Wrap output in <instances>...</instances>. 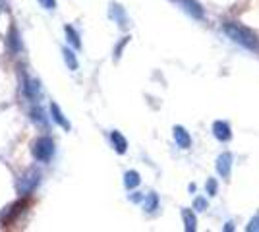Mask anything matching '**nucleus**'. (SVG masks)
Segmentation results:
<instances>
[{
  "label": "nucleus",
  "mask_w": 259,
  "mask_h": 232,
  "mask_svg": "<svg viewBox=\"0 0 259 232\" xmlns=\"http://www.w3.org/2000/svg\"><path fill=\"white\" fill-rule=\"evenodd\" d=\"M54 151H56V147H54V142L51 135H41L31 145L33 159L39 161V163H51V159L54 157Z\"/></svg>",
  "instance_id": "nucleus-1"
},
{
  "label": "nucleus",
  "mask_w": 259,
  "mask_h": 232,
  "mask_svg": "<svg viewBox=\"0 0 259 232\" xmlns=\"http://www.w3.org/2000/svg\"><path fill=\"white\" fill-rule=\"evenodd\" d=\"M39 182H41V174H39L37 170H27V172L18 180V190H20L22 196H29V194H33L35 188L39 186Z\"/></svg>",
  "instance_id": "nucleus-2"
},
{
  "label": "nucleus",
  "mask_w": 259,
  "mask_h": 232,
  "mask_svg": "<svg viewBox=\"0 0 259 232\" xmlns=\"http://www.w3.org/2000/svg\"><path fill=\"white\" fill-rule=\"evenodd\" d=\"M227 31L234 37V41L246 44L248 49H255V51H259V43L255 41V37H253V35H249L248 31H244L242 27H232V25H227Z\"/></svg>",
  "instance_id": "nucleus-3"
},
{
  "label": "nucleus",
  "mask_w": 259,
  "mask_h": 232,
  "mask_svg": "<svg viewBox=\"0 0 259 232\" xmlns=\"http://www.w3.org/2000/svg\"><path fill=\"white\" fill-rule=\"evenodd\" d=\"M39 93H41L39 81H37V79H29L27 76H23V95H25V99H29L35 103L37 97H39Z\"/></svg>",
  "instance_id": "nucleus-4"
},
{
  "label": "nucleus",
  "mask_w": 259,
  "mask_h": 232,
  "mask_svg": "<svg viewBox=\"0 0 259 232\" xmlns=\"http://www.w3.org/2000/svg\"><path fill=\"white\" fill-rule=\"evenodd\" d=\"M29 118H31V122H35V124H39V126H49V116L45 114L43 107H39V105H33L31 109H29Z\"/></svg>",
  "instance_id": "nucleus-5"
},
{
  "label": "nucleus",
  "mask_w": 259,
  "mask_h": 232,
  "mask_svg": "<svg viewBox=\"0 0 259 232\" xmlns=\"http://www.w3.org/2000/svg\"><path fill=\"white\" fill-rule=\"evenodd\" d=\"M8 49H10L12 53H20L22 51V41H20V31L12 25L10 27V33H8Z\"/></svg>",
  "instance_id": "nucleus-6"
},
{
  "label": "nucleus",
  "mask_w": 259,
  "mask_h": 232,
  "mask_svg": "<svg viewBox=\"0 0 259 232\" xmlns=\"http://www.w3.org/2000/svg\"><path fill=\"white\" fill-rule=\"evenodd\" d=\"M51 116H53V120L58 124V126H62L64 130H70L72 126H70V122L66 120V116L62 114V111L58 109V105L56 103H51Z\"/></svg>",
  "instance_id": "nucleus-7"
},
{
  "label": "nucleus",
  "mask_w": 259,
  "mask_h": 232,
  "mask_svg": "<svg viewBox=\"0 0 259 232\" xmlns=\"http://www.w3.org/2000/svg\"><path fill=\"white\" fill-rule=\"evenodd\" d=\"M23 207H27V201H25V199L14 203L10 209H8V213H6V217H4V222H14V219H18L23 213Z\"/></svg>",
  "instance_id": "nucleus-8"
},
{
  "label": "nucleus",
  "mask_w": 259,
  "mask_h": 232,
  "mask_svg": "<svg viewBox=\"0 0 259 232\" xmlns=\"http://www.w3.org/2000/svg\"><path fill=\"white\" fill-rule=\"evenodd\" d=\"M110 142L114 144V147H116V151H118V153H124V151H126V147H128L126 140H124V137H122L118 132L110 133Z\"/></svg>",
  "instance_id": "nucleus-9"
},
{
  "label": "nucleus",
  "mask_w": 259,
  "mask_h": 232,
  "mask_svg": "<svg viewBox=\"0 0 259 232\" xmlns=\"http://www.w3.org/2000/svg\"><path fill=\"white\" fill-rule=\"evenodd\" d=\"M66 35H68V41H70V44L74 47V49H81V41H79V35L76 33V29L74 27H70V25H66Z\"/></svg>",
  "instance_id": "nucleus-10"
},
{
  "label": "nucleus",
  "mask_w": 259,
  "mask_h": 232,
  "mask_svg": "<svg viewBox=\"0 0 259 232\" xmlns=\"http://www.w3.org/2000/svg\"><path fill=\"white\" fill-rule=\"evenodd\" d=\"M62 55H64V60H66V64H68V68H70V70H77L76 55H74L70 49H64V51H62Z\"/></svg>",
  "instance_id": "nucleus-11"
},
{
  "label": "nucleus",
  "mask_w": 259,
  "mask_h": 232,
  "mask_svg": "<svg viewBox=\"0 0 259 232\" xmlns=\"http://www.w3.org/2000/svg\"><path fill=\"white\" fill-rule=\"evenodd\" d=\"M215 130H217L215 133H217V137H219V140H228V137H230V132H228L227 124H223V122H217Z\"/></svg>",
  "instance_id": "nucleus-12"
},
{
  "label": "nucleus",
  "mask_w": 259,
  "mask_h": 232,
  "mask_svg": "<svg viewBox=\"0 0 259 232\" xmlns=\"http://www.w3.org/2000/svg\"><path fill=\"white\" fill-rule=\"evenodd\" d=\"M174 137L178 140V144L182 145V147H188V145H190V137H188V133L184 132V128H176V130H174Z\"/></svg>",
  "instance_id": "nucleus-13"
},
{
  "label": "nucleus",
  "mask_w": 259,
  "mask_h": 232,
  "mask_svg": "<svg viewBox=\"0 0 259 232\" xmlns=\"http://www.w3.org/2000/svg\"><path fill=\"white\" fill-rule=\"evenodd\" d=\"M138 184H140L138 172H128V174H126V186H128V188H134V186H138Z\"/></svg>",
  "instance_id": "nucleus-14"
},
{
  "label": "nucleus",
  "mask_w": 259,
  "mask_h": 232,
  "mask_svg": "<svg viewBox=\"0 0 259 232\" xmlns=\"http://www.w3.org/2000/svg\"><path fill=\"white\" fill-rule=\"evenodd\" d=\"M41 2V6L47 8V10H54L56 8V0H39Z\"/></svg>",
  "instance_id": "nucleus-15"
}]
</instances>
